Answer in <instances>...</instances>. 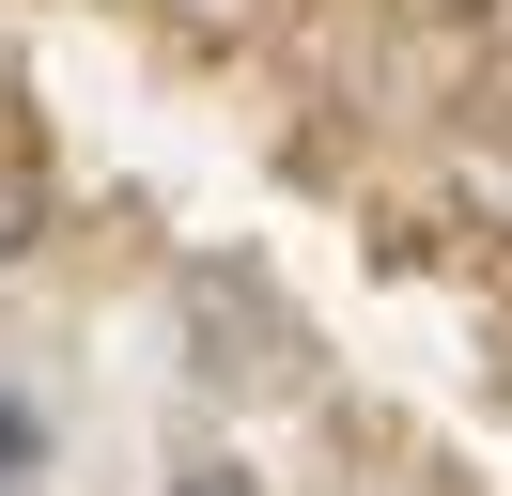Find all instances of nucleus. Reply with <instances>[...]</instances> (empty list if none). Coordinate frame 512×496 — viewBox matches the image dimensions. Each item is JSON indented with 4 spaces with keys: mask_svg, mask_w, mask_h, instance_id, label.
I'll return each instance as SVG.
<instances>
[{
    "mask_svg": "<svg viewBox=\"0 0 512 496\" xmlns=\"http://www.w3.org/2000/svg\"><path fill=\"white\" fill-rule=\"evenodd\" d=\"M0 465H32V419H16V403H0Z\"/></svg>",
    "mask_w": 512,
    "mask_h": 496,
    "instance_id": "nucleus-1",
    "label": "nucleus"
},
{
    "mask_svg": "<svg viewBox=\"0 0 512 496\" xmlns=\"http://www.w3.org/2000/svg\"><path fill=\"white\" fill-rule=\"evenodd\" d=\"M187 496H249V481H233V465H202V481H187Z\"/></svg>",
    "mask_w": 512,
    "mask_h": 496,
    "instance_id": "nucleus-2",
    "label": "nucleus"
}]
</instances>
